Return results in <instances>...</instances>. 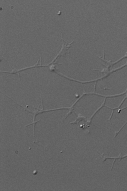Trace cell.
<instances>
[{
	"mask_svg": "<svg viewBox=\"0 0 127 191\" xmlns=\"http://www.w3.org/2000/svg\"><path fill=\"white\" fill-rule=\"evenodd\" d=\"M40 60V59H39L37 61L36 63L33 65L31 66H30L27 67H25L24 68H21V69H16L15 68H13L9 64V66H10L11 68L12 69V70L11 71L9 72V71H3L0 70V72H2V73H9L10 74H15L17 75L19 78L20 82V84H21V80L20 77L21 76L19 74V72L21 71H25V70L31 69V68H35L36 69V72H37V66L38 65V63Z\"/></svg>",
	"mask_w": 127,
	"mask_h": 191,
	"instance_id": "obj_1",
	"label": "cell"
},
{
	"mask_svg": "<svg viewBox=\"0 0 127 191\" xmlns=\"http://www.w3.org/2000/svg\"><path fill=\"white\" fill-rule=\"evenodd\" d=\"M18 105H19V106H20L21 107H22L23 108H24V106H22V105H20V104H18ZM27 126V125H26V127H27V126ZM33 137H35V130H33Z\"/></svg>",
	"mask_w": 127,
	"mask_h": 191,
	"instance_id": "obj_2",
	"label": "cell"
}]
</instances>
